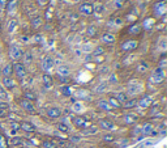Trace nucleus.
Returning <instances> with one entry per match:
<instances>
[{
    "instance_id": "obj_51",
    "label": "nucleus",
    "mask_w": 167,
    "mask_h": 148,
    "mask_svg": "<svg viewBox=\"0 0 167 148\" xmlns=\"http://www.w3.org/2000/svg\"><path fill=\"white\" fill-rule=\"evenodd\" d=\"M0 109L7 110L8 109V105H7V103H4V102H0Z\"/></svg>"
},
{
    "instance_id": "obj_5",
    "label": "nucleus",
    "mask_w": 167,
    "mask_h": 148,
    "mask_svg": "<svg viewBox=\"0 0 167 148\" xmlns=\"http://www.w3.org/2000/svg\"><path fill=\"white\" fill-rule=\"evenodd\" d=\"M137 46H139V42L135 41V39H129V41H125L121 45V50L123 51H132V50H136Z\"/></svg>"
},
{
    "instance_id": "obj_46",
    "label": "nucleus",
    "mask_w": 167,
    "mask_h": 148,
    "mask_svg": "<svg viewBox=\"0 0 167 148\" xmlns=\"http://www.w3.org/2000/svg\"><path fill=\"white\" fill-rule=\"evenodd\" d=\"M17 0H12V2H8V11H11V9L14 8V6H16Z\"/></svg>"
},
{
    "instance_id": "obj_32",
    "label": "nucleus",
    "mask_w": 167,
    "mask_h": 148,
    "mask_svg": "<svg viewBox=\"0 0 167 148\" xmlns=\"http://www.w3.org/2000/svg\"><path fill=\"white\" fill-rule=\"evenodd\" d=\"M93 12H97L98 14H102L103 12H105V7H103V4L98 3L95 7H93Z\"/></svg>"
},
{
    "instance_id": "obj_14",
    "label": "nucleus",
    "mask_w": 167,
    "mask_h": 148,
    "mask_svg": "<svg viewBox=\"0 0 167 148\" xmlns=\"http://www.w3.org/2000/svg\"><path fill=\"white\" fill-rule=\"evenodd\" d=\"M80 12L84 14H91L93 13V6L90 3H84L80 6Z\"/></svg>"
},
{
    "instance_id": "obj_18",
    "label": "nucleus",
    "mask_w": 167,
    "mask_h": 148,
    "mask_svg": "<svg viewBox=\"0 0 167 148\" xmlns=\"http://www.w3.org/2000/svg\"><path fill=\"white\" fill-rule=\"evenodd\" d=\"M137 117L136 114H133V113H129V114H125L124 115V122L127 123V125H133V123H136L137 121Z\"/></svg>"
},
{
    "instance_id": "obj_17",
    "label": "nucleus",
    "mask_w": 167,
    "mask_h": 148,
    "mask_svg": "<svg viewBox=\"0 0 167 148\" xmlns=\"http://www.w3.org/2000/svg\"><path fill=\"white\" fill-rule=\"evenodd\" d=\"M102 42H105V43H114L115 42V36L114 34H111V33H105V34H102Z\"/></svg>"
},
{
    "instance_id": "obj_7",
    "label": "nucleus",
    "mask_w": 167,
    "mask_h": 148,
    "mask_svg": "<svg viewBox=\"0 0 167 148\" xmlns=\"http://www.w3.org/2000/svg\"><path fill=\"white\" fill-rule=\"evenodd\" d=\"M98 125H99L101 129L107 130V131H115V130H116V126H115L112 122L107 121V119H99V122H98Z\"/></svg>"
},
{
    "instance_id": "obj_26",
    "label": "nucleus",
    "mask_w": 167,
    "mask_h": 148,
    "mask_svg": "<svg viewBox=\"0 0 167 148\" xmlns=\"http://www.w3.org/2000/svg\"><path fill=\"white\" fill-rule=\"evenodd\" d=\"M98 132V129L97 127H94V126H91V127H86V129H84L82 130V135H94V134H97Z\"/></svg>"
},
{
    "instance_id": "obj_34",
    "label": "nucleus",
    "mask_w": 167,
    "mask_h": 148,
    "mask_svg": "<svg viewBox=\"0 0 167 148\" xmlns=\"http://www.w3.org/2000/svg\"><path fill=\"white\" fill-rule=\"evenodd\" d=\"M24 97H25V100L28 101H34L37 98V96L34 95L33 92H25V95H24Z\"/></svg>"
},
{
    "instance_id": "obj_29",
    "label": "nucleus",
    "mask_w": 167,
    "mask_h": 148,
    "mask_svg": "<svg viewBox=\"0 0 167 148\" xmlns=\"http://www.w3.org/2000/svg\"><path fill=\"white\" fill-rule=\"evenodd\" d=\"M22 138H20V136H14V138H12L11 140H9V144L11 146H13V147H17V146H21L22 144Z\"/></svg>"
},
{
    "instance_id": "obj_31",
    "label": "nucleus",
    "mask_w": 167,
    "mask_h": 148,
    "mask_svg": "<svg viewBox=\"0 0 167 148\" xmlns=\"http://www.w3.org/2000/svg\"><path fill=\"white\" fill-rule=\"evenodd\" d=\"M76 97L77 98H89V92L85 89H80V91H77Z\"/></svg>"
},
{
    "instance_id": "obj_57",
    "label": "nucleus",
    "mask_w": 167,
    "mask_h": 148,
    "mask_svg": "<svg viewBox=\"0 0 167 148\" xmlns=\"http://www.w3.org/2000/svg\"><path fill=\"white\" fill-rule=\"evenodd\" d=\"M111 81H112V83H114V81H116V77H115L114 75H112V76H111Z\"/></svg>"
},
{
    "instance_id": "obj_2",
    "label": "nucleus",
    "mask_w": 167,
    "mask_h": 148,
    "mask_svg": "<svg viewBox=\"0 0 167 148\" xmlns=\"http://www.w3.org/2000/svg\"><path fill=\"white\" fill-rule=\"evenodd\" d=\"M165 77H166V73L163 70H161V68H157V70L151 73V76H150V80L153 81L154 84H161L162 81L165 80Z\"/></svg>"
},
{
    "instance_id": "obj_28",
    "label": "nucleus",
    "mask_w": 167,
    "mask_h": 148,
    "mask_svg": "<svg viewBox=\"0 0 167 148\" xmlns=\"http://www.w3.org/2000/svg\"><path fill=\"white\" fill-rule=\"evenodd\" d=\"M107 102H109V105H110L111 107H115V109H119V107H121V103L117 102V100H116L115 97H110Z\"/></svg>"
},
{
    "instance_id": "obj_13",
    "label": "nucleus",
    "mask_w": 167,
    "mask_h": 148,
    "mask_svg": "<svg viewBox=\"0 0 167 148\" xmlns=\"http://www.w3.org/2000/svg\"><path fill=\"white\" fill-rule=\"evenodd\" d=\"M20 129L24 130L25 132H34L35 131V126L30 122H21L20 123Z\"/></svg>"
},
{
    "instance_id": "obj_20",
    "label": "nucleus",
    "mask_w": 167,
    "mask_h": 148,
    "mask_svg": "<svg viewBox=\"0 0 167 148\" xmlns=\"http://www.w3.org/2000/svg\"><path fill=\"white\" fill-rule=\"evenodd\" d=\"M58 73L60 77H67V76H69L71 70L65 66H60V67H58Z\"/></svg>"
},
{
    "instance_id": "obj_33",
    "label": "nucleus",
    "mask_w": 167,
    "mask_h": 148,
    "mask_svg": "<svg viewBox=\"0 0 167 148\" xmlns=\"http://www.w3.org/2000/svg\"><path fill=\"white\" fill-rule=\"evenodd\" d=\"M106 89H107V84H106V83H101L99 85L95 88V92H97V93H103Z\"/></svg>"
},
{
    "instance_id": "obj_43",
    "label": "nucleus",
    "mask_w": 167,
    "mask_h": 148,
    "mask_svg": "<svg viewBox=\"0 0 167 148\" xmlns=\"http://www.w3.org/2000/svg\"><path fill=\"white\" fill-rule=\"evenodd\" d=\"M82 109H84V106L81 105V103H78V102H76L75 105H73V110H75V111H77V113L82 111Z\"/></svg>"
},
{
    "instance_id": "obj_23",
    "label": "nucleus",
    "mask_w": 167,
    "mask_h": 148,
    "mask_svg": "<svg viewBox=\"0 0 167 148\" xmlns=\"http://www.w3.org/2000/svg\"><path fill=\"white\" fill-rule=\"evenodd\" d=\"M42 148H58V144L55 140H51V139H47V140H43L41 143Z\"/></svg>"
},
{
    "instance_id": "obj_45",
    "label": "nucleus",
    "mask_w": 167,
    "mask_h": 148,
    "mask_svg": "<svg viewBox=\"0 0 167 148\" xmlns=\"http://www.w3.org/2000/svg\"><path fill=\"white\" fill-rule=\"evenodd\" d=\"M61 93L64 96H71V89L68 87H61Z\"/></svg>"
},
{
    "instance_id": "obj_16",
    "label": "nucleus",
    "mask_w": 167,
    "mask_h": 148,
    "mask_svg": "<svg viewBox=\"0 0 167 148\" xmlns=\"http://www.w3.org/2000/svg\"><path fill=\"white\" fill-rule=\"evenodd\" d=\"M3 85L4 88H8V89H13L16 87V83L12 77H3Z\"/></svg>"
},
{
    "instance_id": "obj_49",
    "label": "nucleus",
    "mask_w": 167,
    "mask_h": 148,
    "mask_svg": "<svg viewBox=\"0 0 167 148\" xmlns=\"http://www.w3.org/2000/svg\"><path fill=\"white\" fill-rule=\"evenodd\" d=\"M165 67H166V58L162 59V60L159 62V64H158V68H161V70H163Z\"/></svg>"
},
{
    "instance_id": "obj_19",
    "label": "nucleus",
    "mask_w": 167,
    "mask_h": 148,
    "mask_svg": "<svg viewBox=\"0 0 167 148\" xmlns=\"http://www.w3.org/2000/svg\"><path fill=\"white\" fill-rule=\"evenodd\" d=\"M141 30H142V28H141L140 24H133V25L129 26L128 33H129V34H133V36H136V34L139 36V34L141 33Z\"/></svg>"
},
{
    "instance_id": "obj_55",
    "label": "nucleus",
    "mask_w": 167,
    "mask_h": 148,
    "mask_svg": "<svg viewBox=\"0 0 167 148\" xmlns=\"http://www.w3.org/2000/svg\"><path fill=\"white\" fill-rule=\"evenodd\" d=\"M42 39H43V38H42L41 36H39V34H38V36L35 37V41H38V42H41V41H42Z\"/></svg>"
},
{
    "instance_id": "obj_22",
    "label": "nucleus",
    "mask_w": 167,
    "mask_h": 148,
    "mask_svg": "<svg viewBox=\"0 0 167 148\" xmlns=\"http://www.w3.org/2000/svg\"><path fill=\"white\" fill-rule=\"evenodd\" d=\"M148 68H149V64L146 62H140L139 64H137V67H136V71L139 72V73H145L146 71H148Z\"/></svg>"
},
{
    "instance_id": "obj_10",
    "label": "nucleus",
    "mask_w": 167,
    "mask_h": 148,
    "mask_svg": "<svg viewBox=\"0 0 167 148\" xmlns=\"http://www.w3.org/2000/svg\"><path fill=\"white\" fill-rule=\"evenodd\" d=\"M54 67V59L51 56H46L45 59L42 60V70L48 72Z\"/></svg>"
},
{
    "instance_id": "obj_9",
    "label": "nucleus",
    "mask_w": 167,
    "mask_h": 148,
    "mask_svg": "<svg viewBox=\"0 0 167 148\" xmlns=\"http://www.w3.org/2000/svg\"><path fill=\"white\" fill-rule=\"evenodd\" d=\"M20 105H21L22 109H24V110H26L28 113H34V111H35V107H34L33 102H32V101L25 100V98L20 101Z\"/></svg>"
},
{
    "instance_id": "obj_1",
    "label": "nucleus",
    "mask_w": 167,
    "mask_h": 148,
    "mask_svg": "<svg viewBox=\"0 0 167 148\" xmlns=\"http://www.w3.org/2000/svg\"><path fill=\"white\" fill-rule=\"evenodd\" d=\"M12 67H13V72H14V75L17 76V79L24 80V79L26 77V68H25V66H24L22 63L17 62V63H14Z\"/></svg>"
},
{
    "instance_id": "obj_44",
    "label": "nucleus",
    "mask_w": 167,
    "mask_h": 148,
    "mask_svg": "<svg viewBox=\"0 0 167 148\" xmlns=\"http://www.w3.org/2000/svg\"><path fill=\"white\" fill-rule=\"evenodd\" d=\"M32 60H33V55L30 53H26L25 54V63H26V64H29V63H32Z\"/></svg>"
},
{
    "instance_id": "obj_53",
    "label": "nucleus",
    "mask_w": 167,
    "mask_h": 148,
    "mask_svg": "<svg viewBox=\"0 0 167 148\" xmlns=\"http://www.w3.org/2000/svg\"><path fill=\"white\" fill-rule=\"evenodd\" d=\"M8 4V0H0V7H6Z\"/></svg>"
},
{
    "instance_id": "obj_35",
    "label": "nucleus",
    "mask_w": 167,
    "mask_h": 148,
    "mask_svg": "<svg viewBox=\"0 0 167 148\" xmlns=\"http://www.w3.org/2000/svg\"><path fill=\"white\" fill-rule=\"evenodd\" d=\"M32 25H33V28H39V26L42 25V18H41V17L33 18V20H32Z\"/></svg>"
},
{
    "instance_id": "obj_15",
    "label": "nucleus",
    "mask_w": 167,
    "mask_h": 148,
    "mask_svg": "<svg viewBox=\"0 0 167 148\" xmlns=\"http://www.w3.org/2000/svg\"><path fill=\"white\" fill-rule=\"evenodd\" d=\"M151 132H153V125H151V123H144L141 127V134L148 136L151 134Z\"/></svg>"
},
{
    "instance_id": "obj_36",
    "label": "nucleus",
    "mask_w": 167,
    "mask_h": 148,
    "mask_svg": "<svg viewBox=\"0 0 167 148\" xmlns=\"http://www.w3.org/2000/svg\"><path fill=\"white\" fill-rule=\"evenodd\" d=\"M58 130L61 131V132H64V134H67V132L69 131V129H68V126L65 125V123H59V125H58Z\"/></svg>"
},
{
    "instance_id": "obj_48",
    "label": "nucleus",
    "mask_w": 167,
    "mask_h": 148,
    "mask_svg": "<svg viewBox=\"0 0 167 148\" xmlns=\"http://www.w3.org/2000/svg\"><path fill=\"white\" fill-rule=\"evenodd\" d=\"M11 127L13 129V131H17L20 129V123H16V122H11Z\"/></svg>"
},
{
    "instance_id": "obj_37",
    "label": "nucleus",
    "mask_w": 167,
    "mask_h": 148,
    "mask_svg": "<svg viewBox=\"0 0 167 148\" xmlns=\"http://www.w3.org/2000/svg\"><path fill=\"white\" fill-rule=\"evenodd\" d=\"M105 53V49H103L102 46H98L94 51H93V56H99V55H102V54Z\"/></svg>"
},
{
    "instance_id": "obj_3",
    "label": "nucleus",
    "mask_w": 167,
    "mask_h": 148,
    "mask_svg": "<svg viewBox=\"0 0 167 148\" xmlns=\"http://www.w3.org/2000/svg\"><path fill=\"white\" fill-rule=\"evenodd\" d=\"M72 123L75 125L77 129H86L87 127V119L86 118H84V117H80V115H77V117H73L72 118Z\"/></svg>"
},
{
    "instance_id": "obj_21",
    "label": "nucleus",
    "mask_w": 167,
    "mask_h": 148,
    "mask_svg": "<svg viewBox=\"0 0 167 148\" xmlns=\"http://www.w3.org/2000/svg\"><path fill=\"white\" fill-rule=\"evenodd\" d=\"M97 106L99 107L101 110H105V111H110V110L112 109V107L109 105V102H107L106 100H99V101L97 102Z\"/></svg>"
},
{
    "instance_id": "obj_11",
    "label": "nucleus",
    "mask_w": 167,
    "mask_h": 148,
    "mask_svg": "<svg viewBox=\"0 0 167 148\" xmlns=\"http://www.w3.org/2000/svg\"><path fill=\"white\" fill-rule=\"evenodd\" d=\"M60 115H61V111H60V109H58V107H48L47 109V117L51 118V119L59 118Z\"/></svg>"
},
{
    "instance_id": "obj_42",
    "label": "nucleus",
    "mask_w": 167,
    "mask_h": 148,
    "mask_svg": "<svg viewBox=\"0 0 167 148\" xmlns=\"http://www.w3.org/2000/svg\"><path fill=\"white\" fill-rule=\"evenodd\" d=\"M103 140L105 142H114L115 140V136L112 134H106L105 136H103Z\"/></svg>"
},
{
    "instance_id": "obj_30",
    "label": "nucleus",
    "mask_w": 167,
    "mask_h": 148,
    "mask_svg": "<svg viewBox=\"0 0 167 148\" xmlns=\"http://www.w3.org/2000/svg\"><path fill=\"white\" fill-rule=\"evenodd\" d=\"M116 100H117V102L124 103L127 100H128V96H127L124 92H119V93H116Z\"/></svg>"
},
{
    "instance_id": "obj_56",
    "label": "nucleus",
    "mask_w": 167,
    "mask_h": 148,
    "mask_svg": "<svg viewBox=\"0 0 167 148\" xmlns=\"http://www.w3.org/2000/svg\"><path fill=\"white\" fill-rule=\"evenodd\" d=\"M115 22H116V24H119V25H121V24H123V21H121L120 18H116V20H115Z\"/></svg>"
},
{
    "instance_id": "obj_41",
    "label": "nucleus",
    "mask_w": 167,
    "mask_h": 148,
    "mask_svg": "<svg viewBox=\"0 0 167 148\" xmlns=\"http://www.w3.org/2000/svg\"><path fill=\"white\" fill-rule=\"evenodd\" d=\"M0 148H7V140L2 134H0Z\"/></svg>"
},
{
    "instance_id": "obj_50",
    "label": "nucleus",
    "mask_w": 167,
    "mask_h": 148,
    "mask_svg": "<svg viewBox=\"0 0 167 148\" xmlns=\"http://www.w3.org/2000/svg\"><path fill=\"white\" fill-rule=\"evenodd\" d=\"M123 3H124V0H115V4H116L117 8H120L123 6Z\"/></svg>"
},
{
    "instance_id": "obj_27",
    "label": "nucleus",
    "mask_w": 167,
    "mask_h": 148,
    "mask_svg": "<svg viewBox=\"0 0 167 148\" xmlns=\"http://www.w3.org/2000/svg\"><path fill=\"white\" fill-rule=\"evenodd\" d=\"M3 75H4V77H11L12 76V73H13V67H12V64H7L6 67L3 68Z\"/></svg>"
},
{
    "instance_id": "obj_39",
    "label": "nucleus",
    "mask_w": 167,
    "mask_h": 148,
    "mask_svg": "<svg viewBox=\"0 0 167 148\" xmlns=\"http://www.w3.org/2000/svg\"><path fill=\"white\" fill-rule=\"evenodd\" d=\"M86 36H89V37H94V36H95V28L93 26V25H90L89 29H87Z\"/></svg>"
},
{
    "instance_id": "obj_8",
    "label": "nucleus",
    "mask_w": 167,
    "mask_h": 148,
    "mask_svg": "<svg viewBox=\"0 0 167 148\" xmlns=\"http://www.w3.org/2000/svg\"><path fill=\"white\" fill-rule=\"evenodd\" d=\"M166 13V4L165 3H157L154 7V17H161Z\"/></svg>"
},
{
    "instance_id": "obj_52",
    "label": "nucleus",
    "mask_w": 167,
    "mask_h": 148,
    "mask_svg": "<svg viewBox=\"0 0 167 148\" xmlns=\"http://www.w3.org/2000/svg\"><path fill=\"white\" fill-rule=\"evenodd\" d=\"M73 142H80V136H72L71 138V143H73Z\"/></svg>"
},
{
    "instance_id": "obj_38",
    "label": "nucleus",
    "mask_w": 167,
    "mask_h": 148,
    "mask_svg": "<svg viewBox=\"0 0 167 148\" xmlns=\"http://www.w3.org/2000/svg\"><path fill=\"white\" fill-rule=\"evenodd\" d=\"M56 144L64 147V148H75V144H72V143H69V142H59V143H56Z\"/></svg>"
},
{
    "instance_id": "obj_4",
    "label": "nucleus",
    "mask_w": 167,
    "mask_h": 148,
    "mask_svg": "<svg viewBox=\"0 0 167 148\" xmlns=\"http://www.w3.org/2000/svg\"><path fill=\"white\" fill-rule=\"evenodd\" d=\"M22 55H24V51L18 46H16V45L11 46V49H9V56H11L13 60H18Z\"/></svg>"
},
{
    "instance_id": "obj_25",
    "label": "nucleus",
    "mask_w": 167,
    "mask_h": 148,
    "mask_svg": "<svg viewBox=\"0 0 167 148\" xmlns=\"http://www.w3.org/2000/svg\"><path fill=\"white\" fill-rule=\"evenodd\" d=\"M42 81H43V84H45L46 88H51L52 87V77L50 75H47V73H45V75L42 76Z\"/></svg>"
},
{
    "instance_id": "obj_47",
    "label": "nucleus",
    "mask_w": 167,
    "mask_h": 148,
    "mask_svg": "<svg viewBox=\"0 0 167 148\" xmlns=\"http://www.w3.org/2000/svg\"><path fill=\"white\" fill-rule=\"evenodd\" d=\"M14 25H16V20H12V21H9V26H8V30L12 32L14 29Z\"/></svg>"
},
{
    "instance_id": "obj_54",
    "label": "nucleus",
    "mask_w": 167,
    "mask_h": 148,
    "mask_svg": "<svg viewBox=\"0 0 167 148\" xmlns=\"http://www.w3.org/2000/svg\"><path fill=\"white\" fill-rule=\"evenodd\" d=\"M6 114H7V110L0 109V118H2V117H6Z\"/></svg>"
},
{
    "instance_id": "obj_24",
    "label": "nucleus",
    "mask_w": 167,
    "mask_h": 148,
    "mask_svg": "<svg viewBox=\"0 0 167 148\" xmlns=\"http://www.w3.org/2000/svg\"><path fill=\"white\" fill-rule=\"evenodd\" d=\"M121 106L124 107V109H132V107H136V106H137V100H136V98H132V100H127Z\"/></svg>"
},
{
    "instance_id": "obj_12",
    "label": "nucleus",
    "mask_w": 167,
    "mask_h": 148,
    "mask_svg": "<svg viewBox=\"0 0 167 148\" xmlns=\"http://www.w3.org/2000/svg\"><path fill=\"white\" fill-rule=\"evenodd\" d=\"M155 22H157V21H155L154 17H146V18L144 20V24H142L141 28H144L145 30H150V29L155 25Z\"/></svg>"
},
{
    "instance_id": "obj_6",
    "label": "nucleus",
    "mask_w": 167,
    "mask_h": 148,
    "mask_svg": "<svg viewBox=\"0 0 167 148\" xmlns=\"http://www.w3.org/2000/svg\"><path fill=\"white\" fill-rule=\"evenodd\" d=\"M153 103V97H151L150 95H146L141 98L140 101H137V105H139L140 107H142V109H148V107Z\"/></svg>"
},
{
    "instance_id": "obj_40",
    "label": "nucleus",
    "mask_w": 167,
    "mask_h": 148,
    "mask_svg": "<svg viewBox=\"0 0 167 148\" xmlns=\"http://www.w3.org/2000/svg\"><path fill=\"white\" fill-rule=\"evenodd\" d=\"M7 98H8V95H7L6 89L3 87H0V100H7Z\"/></svg>"
}]
</instances>
